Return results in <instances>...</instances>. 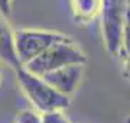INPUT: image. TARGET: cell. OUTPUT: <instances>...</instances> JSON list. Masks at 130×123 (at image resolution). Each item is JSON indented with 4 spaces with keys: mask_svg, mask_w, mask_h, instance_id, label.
<instances>
[{
    "mask_svg": "<svg viewBox=\"0 0 130 123\" xmlns=\"http://www.w3.org/2000/svg\"><path fill=\"white\" fill-rule=\"evenodd\" d=\"M16 80L33 109L41 113L51 110H65L70 107L71 99L54 88L43 77L36 75L23 65L14 70Z\"/></svg>",
    "mask_w": 130,
    "mask_h": 123,
    "instance_id": "cell-1",
    "label": "cell"
},
{
    "mask_svg": "<svg viewBox=\"0 0 130 123\" xmlns=\"http://www.w3.org/2000/svg\"><path fill=\"white\" fill-rule=\"evenodd\" d=\"M129 13V0H101L100 23L103 42L107 52L117 57L120 51L126 19Z\"/></svg>",
    "mask_w": 130,
    "mask_h": 123,
    "instance_id": "cell-2",
    "label": "cell"
},
{
    "mask_svg": "<svg viewBox=\"0 0 130 123\" xmlns=\"http://www.w3.org/2000/svg\"><path fill=\"white\" fill-rule=\"evenodd\" d=\"M85 62H87V57L83 52V49L72 39H70V41L54 43L45 52H42L39 57H36L23 67L28 68L30 72L42 77L65 65L85 64Z\"/></svg>",
    "mask_w": 130,
    "mask_h": 123,
    "instance_id": "cell-3",
    "label": "cell"
},
{
    "mask_svg": "<svg viewBox=\"0 0 130 123\" xmlns=\"http://www.w3.org/2000/svg\"><path fill=\"white\" fill-rule=\"evenodd\" d=\"M70 36L58 30H48V29H30L23 28L14 30V48L16 54L22 65L39 57L54 43L70 41Z\"/></svg>",
    "mask_w": 130,
    "mask_h": 123,
    "instance_id": "cell-4",
    "label": "cell"
},
{
    "mask_svg": "<svg viewBox=\"0 0 130 123\" xmlns=\"http://www.w3.org/2000/svg\"><path fill=\"white\" fill-rule=\"evenodd\" d=\"M42 77L59 93L71 97L75 91L78 90L79 84L83 83L84 64L65 65L62 68H58V70H54V71L48 72V74H45Z\"/></svg>",
    "mask_w": 130,
    "mask_h": 123,
    "instance_id": "cell-5",
    "label": "cell"
},
{
    "mask_svg": "<svg viewBox=\"0 0 130 123\" xmlns=\"http://www.w3.org/2000/svg\"><path fill=\"white\" fill-rule=\"evenodd\" d=\"M0 62L12 70L22 67L14 48V30L7 23V18L0 13Z\"/></svg>",
    "mask_w": 130,
    "mask_h": 123,
    "instance_id": "cell-6",
    "label": "cell"
},
{
    "mask_svg": "<svg viewBox=\"0 0 130 123\" xmlns=\"http://www.w3.org/2000/svg\"><path fill=\"white\" fill-rule=\"evenodd\" d=\"M101 0H70V10L75 22L91 23L98 18Z\"/></svg>",
    "mask_w": 130,
    "mask_h": 123,
    "instance_id": "cell-7",
    "label": "cell"
},
{
    "mask_svg": "<svg viewBox=\"0 0 130 123\" xmlns=\"http://www.w3.org/2000/svg\"><path fill=\"white\" fill-rule=\"evenodd\" d=\"M117 58L121 62V72L126 81L130 84V9L127 13V19H126V26L124 32H123V39H121L120 51Z\"/></svg>",
    "mask_w": 130,
    "mask_h": 123,
    "instance_id": "cell-8",
    "label": "cell"
},
{
    "mask_svg": "<svg viewBox=\"0 0 130 123\" xmlns=\"http://www.w3.org/2000/svg\"><path fill=\"white\" fill-rule=\"evenodd\" d=\"M14 123H42V113L33 107L23 109L18 113Z\"/></svg>",
    "mask_w": 130,
    "mask_h": 123,
    "instance_id": "cell-9",
    "label": "cell"
},
{
    "mask_svg": "<svg viewBox=\"0 0 130 123\" xmlns=\"http://www.w3.org/2000/svg\"><path fill=\"white\" fill-rule=\"evenodd\" d=\"M42 123H71L65 110H51L42 113Z\"/></svg>",
    "mask_w": 130,
    "mask_h": 123,
    "instance_id": "cell-10",
    "label": "cell"
},
{
    "mask_svg": "<svg viewBox=\"0 0 130 123\" xmlns=\"http://www.w3.org/2000/svg\"><path fill=\"white\" fill-rule=\"evenodd\" d=\"M12 2L13 0H0V13L5 14L6 18H9L12 13Z\"/></svg>",
    "mask_w": 130,
    "mask_h": 123,
    "instance_id": "cell-11",
    "label": "cell"
},
{
    "mask_svg": "<svg viewBox=\"0 0 130 123\" xmlns=\"http://www.w3.org/2000/svg\"><path fill=\"white\" fill-rule=\"evenodd\" d=\"M2 77H3V67L0 65V81H2Z\"/></svg>",
    "mask_w": 130,
    "mask_h": 123,
    "instance_id": "cell-12",
    "label": "cell"
},
{
    "mask_svg": "<svg viewBox=\"0 0 130 123\" xmlns=\"http://www.w3.org/2000/svg\"><path fill=\"white\" fill-rule=\"evenodd\" d=\"M126 123H130V117H129V119H127V120H126Z\"/></svg>",
    "mask_w": 130,
    "mask_h": 123,
    "instance_id": "cell-13",
    "label": "cell"
},
{
    "mask_svg": "<svg viewBox=\"0 0 130 123\" xmlns=\"http://www.w3.org/2000/svg\"><path fill=\"white\" fill-rule=\"evenodd\" d=\"M129 9H130V0H129Z\"/></svg>",
    "mask_w": 130,
    "mask_h": 123,
    "instance_id": "cell-14",
    "label": "cell"
}]
</instances>
